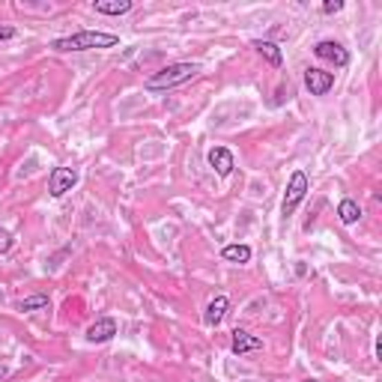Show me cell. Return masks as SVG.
Returning a JSON list of instances; mask_svg holds the SVG:
<instances>
[{
  "instance_id": "obj_2",
  "label": "cell",
  "mask_w": 382,
  "mask_h": 382,
  "mask_svg": "<svg viewBox=\"0 0 382 382\" xmlns=\"http://www.w3.org/2000/svg\"><path fill=\"white\" fill-rule=\"evenodd\" d=\"M200 72V63H170V66L159 69L156 75L147 78V90L150 93H159V90H174L179 84H185Z\"/></svg>"
},
{
  "instance_id": "obj_12",
  "label": "cell",
  "mask_w": 382,
  "mask_h": 382,
  "mask_svg": "<svg viewBox=\"0 0 382 382\" xmlns=\"http://www.w3.org/2000/svg\"><path fill=\"white\" fill-rule=\"evenodd\" d=\"M132 0H93V9L99 15H125L132 12Z\"/></svg>"
},
{
  "instance_id": "obj_10",
  "label": "cell",
  "mask_w": 382,
  "mask_h": 382,
  "mask_svg": "<svg viewBox=\"0 0 382 382\" xmlns=\"http://www.w3.org/2000/svg\"><path fill=\"white\" fill-rule=\"evenodd\" d=\"M227 311H230V299L227 296H215L212 302L206 305V314H203V323L209 325V329H218V325L224 323Z\"/></svg>"
},
{
  "instance_id": "obj_9",
  "label": "cell",
  "mask_w": 382,
  "mask_h": 382,
  "mask_svg": "<svg viewBox=\"0 0 382 382\" xmlns=\"http://www.w3.org/2000/svg\"><path fill=\"white\" fill-rule=\"evenodd\" d=\"M230 350H233V356H245V352L263 350V341L257 338V334L245 332V329H236L233 332V341H230Z\"/></svg>"
},
{
  "instance_id": "obj_16",
  "label": "cell",
  "mask_w": 382,
  "mask_h": 382,
  "mask_svg": "<svg viewBox=\"0 0 382 382\" xmlns=\"http://www.w3.org/2000/svg\"><path fill=\"white\" fill-rule=\"evenodd\" d=\"M12 245H15V239H12V233H9V230H6V227H0V254L12 251Z\"/></svg>"
},
{
  "instance_id": "obj_19",
  "label": "cell",
  "mask_w": 382,
  "mask_h": 382,
  "mask_svg": "<svg viewBox=\"0 0 382 382\" xmlns=\"http://www.w3.org/2000/svg\"><path fill=\"white\" fill-rule=\"evenodd\" d=\"M6 379H9V368L0 365V382H6Z\"/></svg>"
},
{
  "instance_id": "obj_17",
  "label": "cell",
  "mask_w": 382,
  "mask_h": 382,
  "mask_svg": "<svg viewBox=\"0 0 382 382\" xmlns=\"http://www.w3.org/2000/svg\"><path fill=\"white\" fill-rule=\"evenodd\" d=\"M341 9H343V0H325V3H323L325 15H334V12H341Z\"/></svg>"
},
{
  "instance_id": "obj_7",
  "label": "cell",
  "mask_w": 382,
  "mask_h": 382,
  "mask_svg": "<svg viewBox=\"0 0 382 382\" xmlns=\"http://www.w3.org/2000/svg\"><path fill=\"white\" fill-rule=\"evenodd\" d=\"M206 159H209V168H212L218 177H230L233 168H236V159H233V152L227 147H212Z\"/></svg>"
},
{
  "instance_id": "obj_15",
  "label": "cell",
  "mask_w": 382,
  "mask_h": 382,
  "mask_svg": "<svg viewBox=\"0 0 382 382\" xmlns=\"http://www.w3.org/2000/svg\"><path fill=\"white\" fill-rule=\"evenodd\" d=\"M48 308V296L45 293H36V296H27L18 302V311H24V314H30V311H45Z\"/></svg>"
},
{
  "instance_id": "obj_8",
  "label": "cell",
  "mask_w": 382,
  "mask_h": 382,
  "mask_svg": "<svg viewBox=\"0 0 382 382\" xmlns=\"http://www.w3.org/2000/svg\"><path fill=\"white\" fill-rule=\"evenodd\" d=\"M117 334V320L114 316H102V320H96L90 329L84 332V338L90 341V343H108Z\"/></svg>"
},
{
  "instance_id": "obj_11",
  "label": "cell",
  "mask_w": 382,
  "mask_h": 382,
  "mask_svg": "<svg viewBox=\"0 0 382 382\" xmlns=\"http://www.w3.org/2000/svg\"><path fill=\"white\" fill-rule=\"evenodd\" d=\"M251 45H254V48H257V54H260V57H266V60H269L275 69H281V66H284V54H281V48H278V45L272 42V39H254Z\"/></svg>"
},
{
  "instance_id": "obj_14",
  "label": "cell",
  "mask_w": 382,
  "mask_h": 382,
  "mask_svg": "<svg viewBox=\"0 0 382 382\" xmlns=\"http://www.w3.org/2000/svg\"><path fill=\"white\" fill-rule=\"evenodd\" d=\"M221 257L227 263H248L251 260V248H248V245H224Z\"/></svg>"
},
{
  "instance_id": "obj_18",
  "label": "cell",
  "mask_w": 382,
  "mask_h": 382,
  "mask_svg": "<svg viewBox=\"0 0 382 382\" xmlns=\"http://www.w3.org/2000/svg\"><path fill=\"white\" fill-rule=\"evenodd\" d=\"M6 39H15V27L0 24V42H6Z\"/></svg>"
},
{
  "instance_id": "obj_4",
  "label": "cell",
  "mask_w": 382,
  "mask_h": 382,
  "mask_svg": "<svg viewBox=\"0 0 382 382\" xmlns=\"http://www.w3.org/2000/svg\"><path fill=\"white\" fill-rule=\"evenodd\" d=\"M78 185V170L75 168H54L48 177V194L51 197H63L66 191Z\"/></svg>"
},
{
  "instance_id": "obj_6",
  "label": "cell",
  "mask_w": 382,
  "mask_h": 382,
  "mask_svg": "<svg viewBox=\"0 0 382 382\" xmlns=\"http://www.w3.org/2000/svg\"><path fill=\"white\" fill-rule=\"evenodd\" d=\"M305 87L311 90V96H325L334 87V75L325 69L311 66V69H305Z\"/></svg>"
},
{
  "instance_id": "obj_3",
  "label": "cell",
  "mask_w": 382,
  "mask_h": 382,
  "mask_svg": "<svg viewBox=\"0 0 382 382\" xmlns=\"http://www.w3.org/2000/svg\"><path fill=\"white\" fill-rule=\"evenodd\" d=\"M308 191H311L308 174H305V170H293V177H290V183H287V191H284V203H281V212L290 218V215L296 212V206L305 200Z\"/></svg>"
},
{
  "instance_id": "obj_13",
  "label": "cell",
  "mask_w": 382,
  "mask_h": 382,
  "mask_svg": "<svg viewBox=\"0 0 382 382\" xmlns=\"http://www.w3.org/2000/svg\"><path fill=\"white\" fill-rule=\"evenodd\" d=\"M338 218H341V224H356L359 218H361V206L356 203V200L343 197L341 203H338Z\"/></svg>"
},
{
  "instance_id": "obj_5",
  "label": "cell",
  "mask_w": 382,
  "mask_h": 382,
  "mask_svg": "<svg viewBox=\"0 0 382 382\" xmlns=\"http://www.w3.org/2000/svg\"><path fill=\"white\" fill-rule=\"evenodd\" d=\"M314 54L320 60H329V63H334L338 69H343L350 63V51L343 48L341 42H332V39H323V42H316L314 45Z\"/></svg>"
},
{
  "instance_id": "obj_1",
  "label": "cell",
  "mask_w": 382,
  "mask_h": 382,
  "mask_svg": "<svg viewBox=\"0 0 382 382\" xmlns=\"http://www.w3.org/2000/svg\"><path fill=\"white\" fill-rule=\"evenodd\" d=\"M120 45V36L117 33H99V30H81L72 36H60V39L51 42L54 51L60 54H72V51H93V48H114Z\"/></svg>"
}]
</instances>
